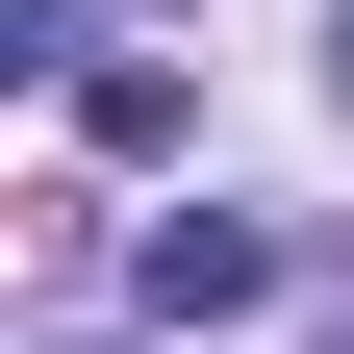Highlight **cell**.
I'll return each mask as SVG.
<instances>
[{
	"instance_id": "6da1fadb",
	"label": "cell",
	"mask_w": 354,
	"mask_h": 354,
	"mask_svg": "<svg viewBox=\"0 0 354 354\" xmlns=\"http://www.w3.org/2000/svg\"><path fill=\"white\" fill-rule=\"evenodd\" d=\"M127 279H152V329H203V304H279V228H228V203H177V228L127 253Z\"/></svg>"
},
{
	"instance_id": "7a4b0ae2",
	"label": "cell",
	"mask_w": 354,
	"mask_h": 354,
	"mask_svg": "<svg viewBox=\"0 0 354 354\" xmlns=\"http://www.w3.org/2000/svg\"><path fill=\"white\" fill-rule=\"evenodd\" d=\"M329 354H354V304H329Z\"/></svg>"
}]
</instances>
